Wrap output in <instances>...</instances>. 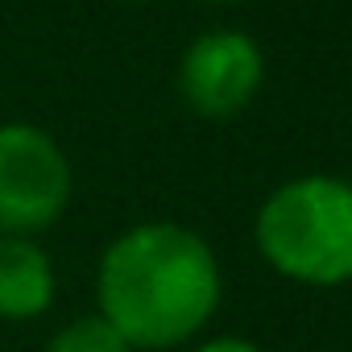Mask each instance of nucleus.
Here are the masks:
<instances>
[{
	"instance_id": "nucleus-1",
	"label": "nucleus",
	"mask_w": 352,
	"mask_h": 352,
	"mask_svg": "<svg viewBox=\"0 0 352 352\" xmlns=\"http://www.w3.org/2000/svg\"><path fill=\"white\" fill-rule=\"evenodd\" d=\"M220 261L212 245L170 220L120 232L96 270L100 315L129 348H179L195 340L220 307Z\"/></svg>"
},
{
	"instance_id": "nucleus-2",
	"label": "nucleus",
	"mask_w": 352,
	"mask_h": 352,
	"mask_svg": "<svg viewBox=\"0 0 352 352\" xmlns=\"http://www.w3.org/2000/svg\"><path fill=\"white\" fill-rule=\"evenodd\" d=\"M261 257L290 282H352V183L331 174H302L282 183L253 224Z\"/></svg>"
},
{
	"instance_id": "nucleus-3",
	"label": "nucleus",
	"mask_w": 352,
	"mask_h": 352,
	"mask_svg": "<svg viewBox=\"0 0 352 352\" xmlns=\"http://www.w3.org/2000/svg\"><path fill=\"white\" fill-rule=\"evenodd\" d=\"M71 183V162L46 129L0 124V236H38L58 224Z\"/></svg>"
},
{
	"instance_id": "nucleus-4",
	"label": "nucleus",
	"mask_w": 352,
	"mask_h": 352,
	"mask_svg": "<svg viewBox=\"0 0 352 352\" xmlns=\"http://www.w3.org/2000/svg\"><path fill=\"white\" fill-rule=\"evenodd\" d=\"M265 79L261 46L241 30H212L199 34L183 63H179V91L183 100L212 120L236 116Z\"/></svg>"
},
{
	"instance_id": "nucleus-5",
	"label": "nucleus",
	"mask_w": 352,
	"mask_h": 352,
	"mask_svg": "<svg viewBox=\"0 0 352 352\" xmlns=\"http://www.w3.org/2000/svg\"><path fill=\"white\" fill-rule=\"evenodd\" d=\"M54 290V261L34 236H0V319L30 323L46 315Z\"/></svg>"
},
{
	"instance_id": "nucleus-6",
	"label": "nucleus",
	"mask_w": 352,
	"mask_h": 352,
	"mask_svg": "<svg viewBox=\"0 0 352 352\" xmlns=\"http://www.w3.org/2000/svg\"><path fill=\"white\" fill-rule=\"evenodd\" d=\"M46 352H133L129 340L96 311V315H79L67 327H58L46 344Z\"/></svg>"
},
{
	"instance_id": "nucleus-7",
	"label": "nucleus",
	"mask_w": 352,
	"mask_h": 352,
	"mask_svg": "<svg viewBox=\"0 0 352 352\" xmlns=\"http://www.w3.org/2000/svg\"><path fill=\"white\" fill-rule=\"evenodd\" d=\"M195 352H265V348H257L253 340H241V336H216V340H204Z\"/></svg>"
},
{
	"instance_id": "nucleus-8",
	"label": "nucleus",
	"mask_w": 352,
	"mask_h": 352,
	"mask_svg": "<svg viewBox=\"0 0 352 352\" xmlns=\"http://www.w3.org/2000/svg\"><path fill=\"white\" fill-rule=\"evenodd\" d=\"M212 5H236V0H212Z\"/></svg>"
},
{
	"instance_id": "nucleus-9",
	"label": "nucleus",
	"mask_w": 352,
	"mask_h": 352,
	"mask_svg": "<svg viewBox=\"0 0 352 352\" xmlns=\"http://www.w3.org/2000/svg\"><path fill=\"white\" fill-rule=\"evenodd\" d=\"M133 5H149V0H133Z\"/></svg>"
}]
</instances>
